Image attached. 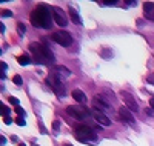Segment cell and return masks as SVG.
I'll list each match as a JSON object with an SVG mask.
<instances>
[{
  "label": "cell",
  "mask_w": 154,
  "mask_h": 146,
  "mask_svg": "<svg viewBox=\"0 0 154 146\" xmlns=\"http://www.w3.org/2000/svg\"><path fill=\"white\" fill-rule=\"evenodd\" d=\"M19 146H26V144H23V143H20V144H19Z\"/></svg>",
  "instance_id": "cell-33"
},
{
  "label": "cell",
  "mask_w": 154,
  "mask_h": 146,
  "mask_svg": "<svg viewBox=\"0 0 154 146\" xmlns=\"http://www.w3.org/2000/svg\"><path fill=\"white\" fill-rule=\"evenodd\" d=\"M0 78H2V80H5V78H6V75H5V72L2 69H0Z\"/></svg>",
  "instance_id": "cell-29"
},
{
  "label": "cell",
  "mask_w": 154,
  "mask_h": 146,
  "mask_svg": "<svg viewBox=\"0 0 154 146\" xmlns=\"http://www.w3.org/2000/svg\"><path fill=\"white\" fill-rule=\"evenodd\" d=\"M91 115H93V120L97 125H100V126H109L111 125V120L108 118V115L103 114V112H100V111H97V109L91 111Z\"/></svg>",
  "instance_id": "cell-9"
},
{
  "label": "cell",
  "mask_w": 154,
  "mask_h": 146,
  "mask_svg": "<svg viewBox=\"0 0 154 146\" xmlns=\"http://www.w3.org/2000/svg\"><path fill=\"white\" fill-rule=\"evenodd\" d=\"M53 11L46 5H38L31 12V23L35 28H51L53 26Z\"/></svg>",
  "instance_id": "cell-1"
},
{
  "label": "cell",
  "mask_w": 154,
  "mask_h": 146,
  "mask_svg": "<svg viewBox=\"0 0 154 146\" xmlns=\"http://www.w3.org/2000/svg\"><path fill=\"white\" fill-rule=\"evenodd\" d=\"M93 105H94V108L97 109V111H100V112H106V111H111V108H109V105L103 100V97L102 96H97L96 99H94V102H93Z\"/></svg>",
  "instance_id": "cell-11"
},
{
  "label": "cell",
  "mask_w": 154,
  "mask_h": 146,
  "mask_svg": "<svg viewBox=\"0 0 154 146\" xmlns=\"http://www.w3.org/2000/svg\"><path fill=\"white\" fill-rule=\"evenodd\" d=\"M6 144V138L3 135H0V146H5Z\"/></svg>",
  "instance_id": "cell-24"
},
{
  "label": "cell",
  "mask_w": 154,
  "mask_h": 146,
  "mask_svg": "<svg viewBox=\"0 0 154 146\" xmlns=\"http://www.w3.org/2000/svg\"><path fill=\"white\" fill-rule=\"evenodd\" d=\"M16 123L19 126H25V125H26V120H25V117H17L16 118Z\"/></svg>",
  "instance_id": "cell-19"
},
{
  "label": "cell",
  "mask_w": 154,
  "mask_h": 146,
  "mask_svg": "<svg viewBox=\"0 0 154 146\" xmlns=\"http://www.w3.org/2000/svg\"><path fill=\"white\" fill-rule=\"evenodd\" d=\"M69 17H71V20L75 23V25H82V19H80V16H79V12H77V9L75 8H69Z\"/></svg>",
  "instance_id": "cell-14"
},
{
  "label": "cell",
  "mask_w": 154,
  "mask_h": 146,
  "mask_svg": "<svg viewBox=\"0 0 154 146\" xmlns=\"http://www.w3.org/2000/svg\"><path fill=\"white\" fill-rule=\"evenodd\" d=\"M119 115H120V118L125 122V123H128V125H131V126H134L136 125V122H134V115H133V112L128 109V108H122L119 109Z\"/></svg>",
  "instance_id": "cell-10"
},
{
  "label": "cell",
  "mask_w": 154,
  "mask_h": 146,
  "mask_svg": "<svg viewBox=\"0 0 154 146\" xmlns=\"http://www.w3.org/2000/svg\"><path fill=\"white\" fill-rule=\"evenodd\" d=\"M66 112L71 117L77 118V120H82L85 123H86V120H89V117H93L91 112H89L86 108H80V106H66Z\"/></svg>",
  "instance_id": "cell-5"
},
{
  "label": "cell",
  "mask_w": 154,
  "mask_h": 146,
  "mask_svg": "<svg viewBox=\"0 0 154 146\" xmlns=\"http://www.w3.org/2000/svg\"><path fill=\"white\" fill-rule=\"evenodd\" d=\"M149 106L154 109V97H151V99H149Z\"/></svg>",
  "instance_id": "cell-30"
},
{
  "label": "cell",
  "mask_w": 154,
  "mask_h": 146,
  "mask_svg": "<svg viewBox=\"0 0 154 146\" xmlns=\"http://www.w3.org/2000/svg\"><path fill=\"white\" fill-rule=\"evenodd\" d=\"M51 38H53L57 45L65 46V48H68V46L72 45V35L68 31H57V32L53 34V37H51Z\"/></svg>",
  "instance_id": "cell-6"
},
{
  "label": "cell",
  "mask_w": 154,
  "mask_h": 146,
  "mask_svg": "<svg viewBox=\"0 0 154 146\" xmlns=\"http://www.w3.org/2000/svg\"><path fill=\"white\" fill-rule=\"evenodd\" d=\"M12 82H14L17 86H20V85H22V77H20V75H14V78H12Z\"/></svg>",
  "instance_id": "cell-21"
},
{
  "label": "cell",
  "mask_w": 154,
  "mask_h": 146,
  "mask_svg": "<svg viewBox=\"0 0 154 146\" xmlns=\"http://www.w3.org/2000/svg\"><path fill=\"white\" fill-rule=\"evenodd\" d=\"M117 2L116 0H111V2H103V5H106V6H112V5H116Z\"/></svg>",
  "instance_id": "cell-25"
},
{
  "label": "cell",
  "mask_w": 154,
  "mask_h": 146,
  "mask_svg": "<svg viewBox=\"0 0 154 146\" xmlns=\"http://www.w3.org/2000/svg\"><path fill=\"white\" fill-rule=\"evenodd\" d=\"M17 31H19L20 35H25V32H26V26H25L22 22H19L17 23Z\"/></svg>",
  "instance_id": "cell-18"
},
{
  "label": "cell",
  "mask_w": 154,
  "mask_h": 146,
  "mask_svg": "<svg viewBox=\"0 0 154 146\" xmlns=\"http://www.w3.org/2000/svg\"><path fill=\"white\" fill-rule=\"evenodd\" d=\"M11 112V109L8 108V106H5L2 102H0V115H3V117H8Z\"/></svg>",
  "instance_id": "cell-17"
},
{
  "label": "cell",
  "mask_w": 154,
  "mask_h": 146,
  "mask_svg": "<svg viewBox=\"0 0 154 146\" xmlns=\"http://www.w3.org/2000/svg\"><path fill=\"white\" fill-rule=\"evenodd\" d=\"M3 122H5V125H11V123H12V120H11L9 117H5V120H3Z\"/></svg>",
  "instance_id": "cell-27"
},
{
  "label": "cell",
  "mask_w": 154,
  "mask_h": 146,
  "mask_svg": "<svg viewBox=\"0 0 154 146\" xmlns=\"http://www.w3.org/2000/svg\"><path fill=\"white\" fill-rule=\"evenodd\" d=\"M14 111L17 112V115H19V117H25V109H23V108H20V106H16Z\"/></svg>",
  "instance_id": "cell-20"
},
{
  "label": "cell",
  "mask_w": 154,
  "mask_h": 146,
  "mask_svg": "<svg viewBox=\"0 0 154 146\" xmlns=\"http://www.w3.org/2000/svg\"><path fill=\"white\" fill-rule=\"evenodd\" d=\"M0 54H2V49H0Z\"/></svg>",
  "instance_id": "cell-34"
},
{
  "label": "cell",
  "mask_w": 154,
  "mask_h": 146,
  "mask_svg": "<svg viewBox=\"0 0 154 146\" xmlns=\"http://www.w3.org/2000/svg\"><path fill=\"white\" fill-rule=\"evenodd\" d=\"M71 96H72V99H74L75 102H79V103H85V102H86V96H85V92H83V91H80V89H74Z\"/></svg>",
  "instance_id": "cell-13"
},
{
  "label": "cell",
  "mask_w": 154,
  "mask_h": 146,
  "mask_svg": "<svg viewBox=\"0 0 154 146\" xmlns=\"http://www.w3.org/2000/svg\"><path fill=\"white\" fill-rule=\"evenodd\" d=\"M17 62H19V65L25 66V65H29V63H31V59H29V56H26V54H22V56L17 57Z\"/></svg>",
  "instance_id": "cell-16"
},
{
  "label": "cell",
  "mask_w": 154,
  "mask_h": 146,
  "mask_svg": "<svg viewBox=\"0 0 154 146\" xmlns=\"http://www.w3.org/2000/svg\"><path fill=\"white\" fill-rule=\"evenodd\" d=\"M75 137L79 141L82 143H86V144H91L94 146L96 141H97V134H96V131L91 129V126H88V125H79L75 128Z\"/></svg>",
  "instance_id": "cell-3"
},
{
  "label": "cell",
  "mask_w": 154,
  "mask_h": 146,
  "mask_svg": "<svg viewBox=\"0 0 154 146\" xmlns=\"http://www.w3.org/2000/svg\"><path fill=\"white\" fill-rule=\"evenodd\" d=\"M53 128H54V129H56V131H57V129H59V128H60V123H59V122H57V120H56V122H53Z\"/></svg>",
  "instance_id": "cell-26"
},
{
  "label": "cell",
  "mask_w": 154,
  "mask_h": 146,
  "mask_svg": "<svg viewBox=\"0 0 154 146\" xmlns=\"http://www.w3.org/2000/svg\"><path fill=\"white\" fill-rule=\"evenodd\" d=\"M6 68H8V65L3 63V62H0V69H6Z\"/></svg>",
  "instance_id": "cell-28"
},
{
  "label": "cell",
  "mask_w": 154,
  "mask_h": 146,
  "mask_svg": "<svg viewBox=\"0 0 154 146\" xmlns=\"http://www.w3.org/2000/svg\"><path fill=\"white\" fill-rule=\"evenodd\" d=\"M34 146H38V144H34Z\"/></svg>",
  "instance_id": "cell-35"
},
{
  "label": "cell",
  "mask_w": 154,
  "mask_h": 146,
  "mask_svg": "<svg viewBox=\"0 0 154 146\" xmlns=\"http://www.w3.org/2000/svg\"><path fill=\"white\" fill-rule=\"evenodd\" d=\"M3 31H5V25L0 23V32H3Z\"/></svg>",
  "instance_id": "cell-31"
},
{
  "label": "cell",
  "mask_w": 154,
  "mask_h": 146,
  "mask_svg": "<svg viewBox=\"0 0 154 146\" xmlns=\"http://www.w3.org/2000/svg\"><path fill=\"white\" fill-rule=\"evenodd\" d=\"M63 146H74V144H69V143H65V144H63Z\"/></svg>",
  "instance_id": "cell-32"
},
{
  "label": "cell",
  "mask_w": 154,
  "mask_h": 146,
  "mask_svg": "<svg viewBox=\"0 0 154 146\" xmlns=\"http://www.w3.org/2000/svg\"><path fill=\"white\" fill-rule=\"evenodd\" d=\"M120 97H122V100H123V103H125V108H128L131 112H137V111H139V105H137L136 99L130 94V92L122 91V92H120Z\"/></svg>",
  "instance_id": "cell-7"
},
{
  "label": "cell",
  "mask_w": 154,
  "mask_h": 146,
  "mask_svg": "<svg viewBox=\"0 0 154 146\" xmlns=\"http://www.w3.org/2000/svg\"><path fill=\"white\" fill-rule=\"evenodd\" d=\"M54 71H56L57 74H63L65 77H69V75H71V71H69L68 68H65V66H56Z\"/></svg>",
  "instance_id": "cell-15"
},
{
  "label": "cell",
  "mask_w": 154,
  "mask_h": 146,
  "mask_svg": "<svg viewBox=\"0 0 154 146\" xmlns=\"http://www.w3.org/2000/svg\"><path fill=\"white\" fill-rule=\"evenodd\" d=\"M2 16H3V17H11V16H12V12H11V11H3V12H2Z\"/></svg>",
  "instance_id": "cell-23"
},
{
  "label": "cell",
  "mask_w": 154,
  "mask_h": 146,
  "mask_svg": "<svg viewBox=\"0 0 154 146\" xmlns=\"http://www.w3.org/2000/svg\"><path fill=\"white\" fill-rule=\"evenodd\" d=\"M51 11H53V19H54V22L59 25V26H66L68 25V19H66V14L63 12L60 8H57V6H53L51 8Z\"/></svg>",
  "instance_id": "cell-8"
},
{
  "label": "cell",
  "mask_w": 154,
  "mask_h": 146,
  "mask_svg": "<svg viewBox=\"0 0 154 146\" xmlns=\"http://www.w3.org/2000/svg\"><path fill=\"white\" fill-rule=\"evenodd\" d=\"M29 51L34 54V59H35L37 63H40V65L54 63V54L46 46H43V45H40V43H31L29 45Z\"/></svg>",
  "instance_id": "cell-2"
},
{
  "label": "cell",
  "mask_w": 154,
  "mask_h": 146,
  "mask_svg": "<svg viewBox=\"0 0 154 146\" xmlns=\"http://www.w3.org/2000/svg\"><path fill=\"white\" fill-rule=\"evenodd\" d=\"M9 103H12V105H17V106H19V100H17L16 97H9Z\"/></svg>",
  "instance_id": "cell-22"
},
{
  "label": "cell",
  "mask_w": 154,
  "mask_h": 146,
  "mask_svg": "<svg viewBox=\"0 0 154 146\" xmlns=\"http://www.w3.org/2000/svg\"><path fill=\"white\" fill-rule=\"evenodd\" d=\"M143 14L148 20H154V2L143 3Z\"/></svg>",
  "instance_id": "cell-12"
},
{
  "label": "cell",
  "mask_w": 154,
  "mask_h": 146,
  "mask_svg": "<svg viewBox=\"0 0 154 146\" xmlns=\"http://www.w3.org/2000/svg\"><path fill=\"white\" fill-rule=\"evenodd\" d=\"M46 83L49 85V88L53 89L56 94H57V97H65V85H63V82H62V78L59 77V74L56 72V71H53L48 77H46Z\"/></svg>",
  "instance_id": "cell-4"
}]
</instances>
